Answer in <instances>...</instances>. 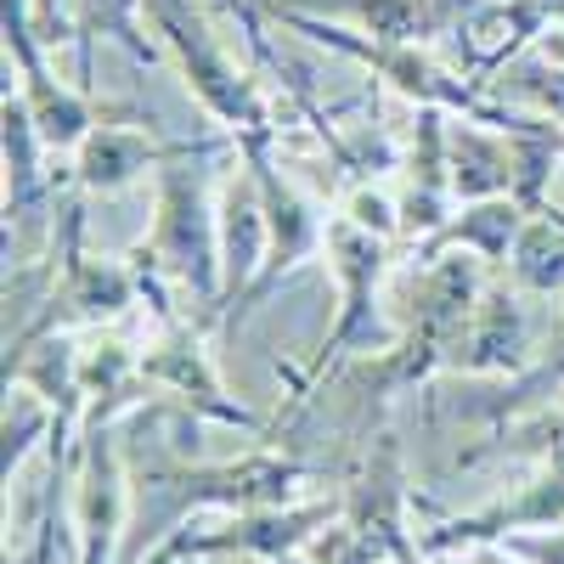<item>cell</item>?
<instances>
[{
	"mask_svg": "<svg viewBox=\"0 0 564 564\" xmlns=\"http://www.w3.org/2000/svg\"><path fill=\"white\" fill-rule=\"evenodd\" d=\"M153 254L164 271H175L186 289L204 300L220 294V215L209 209V175L186 153L164 159L159 170V226H153Z\"/></svg>",
	"mask_w": 564,
	"mask_h": 564,
	"instance_id": "obj_1",
	"label": "cell"
},
{
	"mask_svg": "<svg viewBox=\"0 0 564 564\" xmlns=\"http://www.w3.org/2000/svg\"><path fill=\"white\" fill-rule=\"evenodd\" d=\"M153 18H159V34L175 45V57H181V68H186V85L198 90V102H204L215 119H226L231 130L260 135L265 113H260V102H254L249 79L231 74V63L215 52V40H209L198 23H186L170 0H153Z\"/></svg>",
	"mask_w": 564,
	"mask_h": 564,
	"instance_id": "obj_2",
	"label": "cell"
},
{
	"mask_svg": "<svg viewBox=\"0 0 564 564\" xmlns=\"http://www.w3.org/2000/svg\"><path fill=\"white\" fill-rule=\"evenodd\" d=\"M265 254H271V220H265L260 181L249 170V181H238L226 193V204H220V271H226V289L238 294L243 282H254Z\"/></svg>",
	"mask_w": 564,
	"mask_h": 564,
	"instance_id": "obj_3",
	"label": "cell"
},
{
	"mask_svg": "<svg viewBox=\"0 0 564 564\" xmlns=\"http://www.w3.org/2000/svg\"><path fill=\"white\" fill-rule=\"evenodd\" d=\"M508 186H520V159L480 130H457L452 135V193L480 204V198H502Z\"/></svg>",
	"mask_w": 564,
	"mask_h": 564,
	"instance_id": "obj_4",
	"label": "cell"
},
{
	"mask_svg": "<svg viewBox=\"0 0 564 564\" xmlns=\"http://www.w3.org/2000/svg\"><path fill=\"white\" fill-rule=\"evenodd\" d=\"M148 159H153V148L135 130H90L79 141V181L113 193V186H124L135 170H148Z\"/></svg>",
	"mask_w": 564,
	"mask_h": 564,
	"instance_id": "obj_5",
	"label": "cell"
},
{
	"mask_svg": "<svg viewBox=\"0 0 564 564\" xmlns=\"http://www.w3.org/2000/svg\"><path fill=\"white\" fill-rule=\"evenodd\" d=\"M435 243H463L468 254H480V260H508V249L520 243V204H508V198H480L463 220L441 226Z\"/></svg>",
	"mask_w": 564,
	"mask_h": 564,
	"instance_id": "obj_6",
	"label": "cell"
},
{
	"mask_svg": "<svg viewBox=\"0 0 564 564\" xmlns=\"http://www.w3.org/2000/svg\"><path fill=\"white\" fill-rule=\"evenodd\" d=\"M513 271H520L525 289H564V220L547 215V220H531L513 243Z\"/></svg>",
	"mask_w": 564,
	"mask_h": 564,
	"instance_id": "obj_7",
	"label": "cell"
},
{
	"mask_svg": "<svg viewBox=\"0 0 564 564\" xmlns=\"http://www.w3.org/2000/svg\"><path fill=\"white\" fill-rule=\"evenodd\" d=\"M135 7H141V0H74V18H79L85 34H97V29L102 34H119L135 57H153L148 45L135 40Z\"/></svg>",
	"mask_w": 564,
	"mask_h": 564,
	"instance_id": "obj_8",
	"label": "cell"
},
{
	"mask_svg": "<svg viewBox=\"0 0 564 564\" xmlns=\"http://www.w3.org/2000/svg\"><path fill=\"white\" fill-rule=\"evenodd\" d=\"M475 361H502L520 350V311H513L508 294H491L486 300V322H480V334H475Z\"/></svg>",
	"mask_w": 564,
	"mask_h": 564,
	"instance_id": "obj_9",
	"label": "cell"
},
{
	"mask_svg": "<svg viewBox=\"0 0 564 564\" xmlns=\"http://www.w3.org/2000/svg\"><path fill=\"white\" fill-rule=\"evenodd\" d=\"M130 300V276L113 265H74V305L85 311H119Z\"/></svg>",
	"mask_w": 564,
	"mask_h": 564,
	"instance_id": "obj_10",
	"label": "cell"
},
{
	"mask_svg": "<svg viewBox=\"0 0 564 564\" xmlns=\"http://www.w3.org/2000/svg\"><path fill=\"white\" fill-rule=\"evenodd\" d=\"M531 90H536V97L564 119V68H536V79H531Z\"/></svg>",
	"mask_w": 564,
	"mask_h": 564,
	"instance_id": "obj_11",
	"label": "cell"
}]
</instances>
